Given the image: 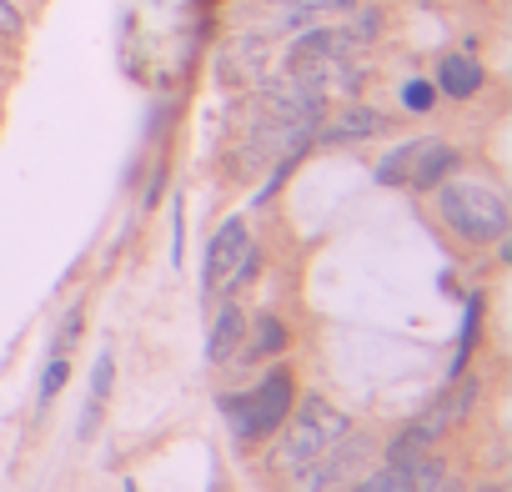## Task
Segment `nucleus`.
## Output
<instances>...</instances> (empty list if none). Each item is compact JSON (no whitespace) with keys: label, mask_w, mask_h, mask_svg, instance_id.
Here are the masks:
<instances>
[{"label":"nucleus","mask_w":512,"mask_h":492,"mask_svg":"<svg viewBox=\"0 0 512 492\" xmlns=\"http://www.w3.org/2000/svg\"><path fill=\"white\" fill-rule=\"evenodd\" d=\"M437 211L442 221L457 231V241H472V246H487L497 236H507V201L487 186V181H437Z\"/></svg>","instance_id":"1"},{"label":"nucleus","mask_w":512,"mask_h":492,"mask_svg":"<svg viewBox=\"0 0 512 492\" xmlns=\"http://www.w3.org/2000/svg\"><path fill=\"white\" fill-rule=\"evenodd\" d=\"M171 262H181V201L171 206Z\"/></svg>","instance_id":"18"},{"label":"nucleus","mask_w":512,"mask_h":492,"mask_svg":"<svg viewBox=\"0 0 512 492\" xmlns=\"http://www.w3.org/2000/svg\"><path fill=\"white\" fill-rule=\"evenodd\" d=\"M221 412L236 417V432H241L246 442L272 437V432L287 422V412H292V377H287V372H272L262 387L246 392V397H221Z\"/></svg>","instance_id":"3"},{"label":"nucleus","mask_w":512,"mask_h":492,"mask_svg":"<svg viewBox=\"0 0 512 492\" xmlns=\"http://www.w3.org/2000/svg\"><path fill=\"white\" fill-rule=\"evenodd\" d=\"M287 417H292V422H287L282 447H277L282 472H307L327 447H337V442L347 437V417H342L332 402H322V397L302 402V407H297V412H287Z\"/></svg>","instance_id":"2"},{"label":"nucleus","mask_w":512,"mask_h":492,"mask_svg":"<svg viewBox=\"0 0 512 492\" xmlns=\"http://www.w3.org/2000/svg\"><path fill=\"white\" fill-rule=\"evenodd\" d=\"M352 492H397V462H387L382 472H372L362 487H352Z\"/></svg>","instance_id":"16"},{"label":"nucleus","mask_w":512,"mask_h":492,"mask_svg":"<svg viewBox=\"0 0 512 492\" xmlns=\"http://www.w3.org/2000/svg\"><path fill=\"white\" fill-rule=\"evenodd\" d=\"M126 492H136V482H126Z\"/></svg>","instance_id":"20"},{"label":"nucleus","mask_w":512,"mask_h":492,"mask_svg":"<svg viewBox=\"0 0 512 492\" xmlns=\"http://www.w3.org/2000/svg\"><path fill=\"white\" fill-rule=\"evenodd\" d=\"M282 347H287V327H282L277 317H262V322H256V332H251V342H246V352H241V357L262 362V357H272V352H282Z\"/></svg>","instance_id":"11"},{"label":"nucleus","mask_w":512,"mask_h":492,"mask_svg":"<svg viewBox=\"0 0 512 492\" xmlns=\"http://www.w3.org/2000/svg\"><path fill=\"white\" fill-rule=\"evenodd\" d=\"M392 462H397V492H442V462L427 457L422 447L392 452Z\"/></svg>","instance_id":"8"},{"label":"nucleus","mask_w":512,"mask_h":492,"mask_svg":"<svg viewBox=\"0 0 512 492\" xmlns=\"http://www.w3.org/2000/svg\"><path fill=\"white\" fill-rule=\"evenodd\" d=\"M26 31V16L16 11V0H0V41H21Z\"/></svg>","instance_id":"15"},{"label":"nucleus","mask_w":512,"mask_h":492,"mask_svg":"<svg viewBox=\"0 0 512 492\" xmlns=\"http://www.w3.org/2000/svg\"><path fill=\"white\" fill-rule=\"evenodd\" d=\"M241 332H246V312L236 302H226L216 327H211V337H206V362H226L231 347H241Z\"/></svg>","instance_id":"10"},{"label":"nucleus","mask_w":512,"mask_h":492,"mask_svg":"<svg viewBox=\"0 0 512 492\" xmlns=\"http://www.w3.org/2000/svg\"><path fill=\"white\" fill-rule=\"evenodd\" d=\"M387 131V116L382 111H372V106H347L317 141L322 146H347V141H367V136H382Z\"/></svg>","instance_id":"7"},{"label":"nucleus","mask_w":512,"mask_h":492,"mask_svg":"<svg viewBox=\"0 0 512 492\" xmlns=\"http://www.w3.org/2000/svg\"><path fill=\"white\" fill-rule=\"evenodd\" d=\"M111 382H116V357L101 352L96 367H91V402H106V397H111Z\"/></svg>","instance_id":"12"},{"label":"nucleus","mask_w":512,"mask_h":492,"mask_svg":"<svg viewBox=\"0 0 512 492\" xmlns=\"http://www.w3.org/2000/svg\"><path fill=\"white\" fill-rule=\"evenodd\" d=\"M442 492H462V487H442Z\"/></svg>","instance_id":"21"},{"label":"nucleus","mask_w":512,"mask_h":492,"mask_svg":"<svg viewBox=\"0 0 512 492\" xmlns=\"http://www.w3.org/2000/svg\"><path fill=\"white\" fill-rule=\"evenodd\" d=\"M432 101H437V86L432 81H407L402 86V106L407 111H432Z\"/></svg>","instance_id":"14"},{"label":"nucleus","mask_w":512,"mask_h":492,"mask_svg":"<svg viewBox=\"0 0 512 492\" xmlns=\"http://www.w3.org/2000/svg\"><path fill=\"white\" fill-rule=\"evenodd\" d=\"M241 246H246L241 216L221 221L216 236H211V246H206V272H201V287H206V292H211V287H226V277H231V267H236V257H241Z\"/></svg>","instance_id":"6"},{"label":"nucleus","mask_w":512,"mask_h":492,"mask_svg":"<svg viewBox=\"0 0 512 492\" xmlns=\"http://www.w3.org/2000/svg\"><path fill=\"white\" fill-rule=\"evenodd\" d=\"M437 96H452V101H467L482 91V66L472 56H442L437 61Z\"/></svg>","instance_id":"9"},{"label":"nucleus","mask_w":512,"mask_h":492,"mask_svg":"<svg viewBox=\"0 0 512 492\" xmlns=\"http://www.w3.org/2000/svg\"><path fill=\"white\" fill-rule=\"evenodd\" d=\"M66 382H71V362H66V357H51V367L41 372V402H51Z\"/></svg>","instance_id":"13"},{"label":"nucleus","mask_w":512,"mask_h":492,"mask_svg":"<svg viewBox=\"0 0 512 492\" xmlns=\"http://www.w3.org/2000/svg\"><path fill=\"white\" fill-rule=\"evenodd\" d=\"M472 402H477V377L457 382V387H452V392H447V397H442L437 407H427V412H422V417H417V422H412V427L402 432V442H397L392 452H407V447H427L432 437H442L447 427H457V422H462V417L472 412Z\"/></svg>","instance_id":"5"},{"label":"nucleus","mask_w":512,"mask_h":492,"mask_svg":"<svg viewBox=\"0 0 512 492\" xmlns=\"http://www.w3.org/2000/svg\"><path fill=\"white\" fill-rule=\"evenodd\" d=\"M457 166V151L447 141H407L402 151H392L377 166L382 186H412V191H432L447 171Z\"/></svg>","instance_id":"4"},{"label":"nucleus","mask_w":512,"mask_h":492,"mask_svg":"<svg viewBox=\"0 0 512 492\" xmlns=\"http://www.w3.org/2000/svg\"><path fill=\"white\" fill-rule=\"evenodd\" d=\"M292 6H302V11H352L357 0H292Z\"/></svg>","instance_id":"17"},{"label":"nucleus","mask_w":512,"mask_h":492,"mask_svg":"<svg viewBox=\"0 0 512 492\" xmlns=\"http://www.w3.org/2000/svg\"><path fill=\"white\" fill-rule=\"evenodd\" d=\"M472 492H507V487H497V482H482V487H472Z\"/></svg>","instance_id":"19"}]
</instances>
